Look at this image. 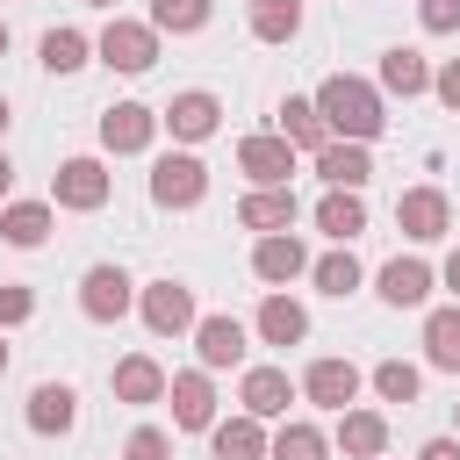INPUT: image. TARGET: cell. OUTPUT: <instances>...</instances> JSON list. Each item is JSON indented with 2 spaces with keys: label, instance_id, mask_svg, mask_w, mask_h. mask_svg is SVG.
I'll return each mask as SVG.
<instances>
[{
  "label": "cell",
  "instance_id": "cell-31",
  "mask_svg": "<svg viewBox=\"0 0 460 460\" xmlns=\"http://www.w3.org/2000/svg\"><path fill=\"white\" fill-rule=\"evenodd\" d=\"M208 14H216V0H151V29H172V36L208 29Z\"/></svg>",
  "mask_w": 460,
  "mask_h": 460
},
{
  "label": "cell",
  "instance_id": "cell-8",
  "mask_svg": "<svg viewBox=\"0 0 460 460\" xmlns=\"http://www.w3.org/2000/svg\"><path fill=\"white\" fill-rule=\"evenodd\" d=\"M446 223H453V208H446V194H438V187H410V194L395 201V230H402V237H417V244L446 237Z\"/></svg>",
  "mask_w": 460,
  "mask_h": 460
},
{
  "label": "cell",
  "instance_id": "cell-24",
  "mask_svg": "<svg viewBox=\"0 0 460 460\" xmlns=\"http://www.w3.org/2000/svg\"><path fill=\"white\" fill-rule=\"evenodd\" d=\"M208 446H216V460H266V431H259V417L208 424Z\"/></svg>",
  "mask_w": 460,
  "mask_h": 460
},
{
  "label": "cell",
  "instance_id": "cell-28",
  "mask_svg": "<svg viewBox=\"0 0 460 460\" xmlns=\"http://www.w3.org/2000/svg\"><path fill=\"white\" fill-rule=\"evenodd\" d=\"M323 453H331V438H323L316 424H302V417L266 438V460H323Z\"/></svg>",
  "mask_w": 460,
  "mask_h": 460
},
{
  "label": "cell",
  "instance_id": "cell-11",
  "mask_svg": "<svg viewBox=\"0 0 460 460\" xmlns=\"http://www.w3.org/2000/svg\"><path fill=\"white\" fill-rule=\"evenodd\" d=\"M316 172H323V187L359 194V187L374 180V151H367V144H338V137H331V144L316 151Z\"/></svg>",
  "mask_w": 460,
  "mask_h": 460
},
{
  "label": "cell",
  "instance_id": "cell-37",
  "mask_svg": "<svg viewBox=\"0 0 460 460\" xmlns=\"http://www.w3.org/2000/svg\"><path fill=\"white\" fill-rule=\"evenodd\" d=\"M417 22H424L431 36H453V29H460V0H417Z\"/></svg>",
  "mask_w": 460,
  "mask_h": 460
},
{
  "label": "cell",
  "instance_id": "cell-18",
  "mask_svg": "<svg viewBox=\"0 0 460 460\" xmlns=\"http://www.w3.org/2000/svg\"><path fill=\"white\" fill-rule=\"evenodd\" d=\"M72 424H79V395H72L65 381H43V388L29 395V431L58 438V431H72Z\"/></svg>",
  "mask_w": 460,
  "mask_h": 460
},
{
  "label": "cell",
  "instance_id": "cell-42",
  "mask_svg": "<svg viewBox=\"0 0 460 460\" xmlns=\"http://www.w3.org/2000/svg\"><path fill=\"white\" fill-rule=\"evenodd\" d=\"M0 58H7V22H0Z\"/></svg>",
  "mask_w": 460,
  "mask_h": 460
},
{
  "label": "cell",
  "instance_id": "cell-32",
  "mask_svg": "<svg viewBox=\"0 0 460 460\" xmlns=\"http://www.w3.org/2000/svg\"><path fill=\"white\" fill-rule=\"evenodd\" d=\"M309 280H316L323 295H352V288H359V259H352V252L338 244V252H323V259L309 266Z\"/></svg>",
  "mask_w": 460,
  "mask_h": 460
},
{
  "label": "cell",
  "instance_id": "cell-26",
  "mask_svg": "<svg viewBox=\"0 0 460 460\" xmlns=\"http://www.w3.org/2000/svg\"><path fill=\"white\" fill-rule=\"evenodd\" d=\"M0 237L22 244V252L43 244V237H50V201H7V208H0Z\"/></svg>",
  "mask_w": 460,
  "mask_h": 460
},
{
  "label": "cell",
  "instance_id": "cell-44",
  "mask_svg": "<svg viewBox=\"0 0 460 460\" xmlns=\"http://www.w3.org/2000/svg\"><path fill=\"white\" fill-rule=\"evenodd\" d=\"M0 129H7V101H0Z\"/></svg>",
  "mask_w": 460,
  "mask_h": 460
},
{
  "label": "cell",
  "instance_id": "cell-1",
  "mask_svg": "<svg viewBox=\"0 0 460 460\" xmlns=\"http://www.w3.org/2000/svg\"><path fill=\"white\" fill-rule=\"evenodd\" d=\"M316 115H323V129H331L338 144H374V137L388 129L381 93H374L367 79H352V72H331V79L316 86Z\"/></svg>",
  "mask_w": 460,
  "mask_h": 460
},
{
  "label": "cell",
  "instance_id": "cell-15",
  "mask_svg": "<svg viewBox=\"0 0 460 460\" xmlns=\"http://www.w3.org/2000/svg\"><path fill=\"white\" fill-rule=\"evenodd\" d=\"M194 352H201V367H237L244 359V323L237 316H194Z\"/></svg>",
  "mask_w": 460,
  "mask_h": 460
},
{
  "label": "cell",
  "instance_id": "cell-43",
  "mask_svg": "<svg viewBox=\"0 0 460 460\" xmlns=\"http://www.w3.org/2000/svg\"><path fill=\"white\" fill-rule=\"evenodd\" d=\"M0 374H7V338H0Z\"/></svg>",
  "mask_w": 460,
  "mask_h": 460
},
{
  "label": "cell",
  "instance_id": "cell-34",
  "mask_svg": "<svg viewBox=\"0 0 460 460\" xmlns=\"http://www.w3.org/2000/svg\"><path fill=\"white\" fill-rule=\"evenodd\" d=\"M374 388H381V402H417V367L410 359H381L374 367Z\"/></svg>",
  "mask_w": 460,
  "mask_h": 460
},
{
  "label": "cell",
  "instance_id": "cell-16",
  "mask_svg": "<svg viewBox=\"0 0 460 460\" xmlns=\"http://www.w3.org/2000/svg\"><path fill=\"white\" fill-rule=\"evenodd\" d=\"M302 395L323 402V410H345V402L359 395V367H352V359H316V367L302 374Z\"/></svg>",
  "mask_w": 460,
  "mask_h": 460
},
{
  "label": "cell",
  "instance_id": "cell-3",
  "mask_svg": "<svg viewBox=\"0 0 460 460\" xmlns=\"http://www.w3.org/2000/svg\"><path fill=\"white\" fill-rule=\"evenodd\" d=\"M101 65H108V72H151V65H158V29L115 14V22L101 29Z\"/></svg>",
  "mask_w": 460,
  "mask_h": 460
},
{
  "label": "cell",
  "instance_id": "cell-29",
  "mask_svg": "<svg viewBox=\"0 0 460 460\" xmlns=\"http://www.w3.org/2000/svg\"><path fill=\"white\" fill-rule=\"evenodd\" d=\"M381 86H388V93H402V101H410V93H424V86H431L424 50H388V58H381Z\"/></svg>",
  "mask_w": 460,
  "mask_h": 460
},
{
  "label": "cell",
  "instance_id": "cell-9",
  "mask_svg": "<svg viewBox=\"0 0 460 460\" xmlns=\"http://www.w3.org/2000/svg\"><path fill=\"white\" fill-rule=\"evenodd\" d=\"M144 323H151L158 338L194 331V295H187L180 280H151V288H144Z\"/></svg>",
  "mask_w": 460,
  "mask_h": 460
},
{
  "label": "cell",
  "instance_id": "cell-13",
  "mask_svg": "<svg viewBox=\"0 0 460 460\" xmlns=\"http://www.w3.org/2000/svg\"><path fill=\"white\" fill-rule=\"evenodd\" d=\"M165 395H172V424H180V431H208V424H216V388H208V374H172Z\"/></svg>",
  "mask_w": 460,
  "mask_h": 460
},
{
  "label": "cell",
  "instance_id": "cell-20",
  "mask_svg": "<svg viewBox=\"0 0 460 460\" xmlns=\"http://www.w3.org/2000/svg\"><path fill=\"white\" fill-rule=\"evenodd\" d=\"M115 395H122V402H158V395H165V367H158L151 352L115 359Z\"/></svg>",
  "mask_w": 460,
  "mask_h": 460
},
{
  "label": "cell",
  "instance_id": "cell-4",
  "mask_svg": "<svg viewBox=\"0 0 460 460\" xmlns=\"http://www.w3.org/2000/svg\"><path fill=\"white\" fill-rule=\"evenodd\" d=\"M237 172L252 180V187H288V172H295V144L273 129V137H244L237 144Z\"/></svg>",
  "mask_w": 460,
  "mask_h": 460
},
{
  "label": "cell",
  "instance_id": "cell-30",
  "mask_svg": "<svg viewBox=\"0 0 460 460\" xmlns=\"http://www.w3.org/2000/svg\"><path fill=\"white\" fill-rule=\"evenodd\" d=\"M302 29V0H252V36L259 43H288Z\"/></svg>",
  "mask_w": 460,
  "mask_h": 460
},
{
  "label": "cell",
  "instance_id": "cell-33",
  "mask_svg": "<svg viewBox=\"0 0 460 460\" xmlns=\"http://www.w3.org/2000/svg\"><path fill=\"white\" fill-rule=\"evenodd\" d=\"M43 65H50V72H79V65H86V36H79V29H50V36H43Z\"/></svg>",
  "mask_w": 460,
  "mask_h": 460
},
{
  "label": "cell",
  "instance_id": "cell-22",
  "mask_svg": "<svg viewBox=\"0 0 460 460\" xmlns=\"http://www.w3.org/2000/svg\"><path fill=\"white\" fill-rule=\"evenodd\" d=\"M381 295H388L395 309H417V302L431 295V266H424V259H388V266H381Z\"/></svg>",
  "mask_w": 460,
  "mask_h": 460
},
{
  "label": "cell",
  "instance_id": "cell-6",
  "mask_svg": "<svg viewBox=\"0 0 460 460\" xmlns=\"http://www.w3.org/2000/svg\"><path fill=\"white\" fill-rule=\"evenodd\" d=\"M79 309H86L93 323H122V316H129V273H122V266H86Z\"/></svg>",
  "mask_w": 460,
  "mask_h": 460
},
{
  "label": "cell",
  "instance_id": "cell-27",
  "mask_svg": "<svg viewBox=\"0 0 460 460\" xmlns=\"http://www.w3.org/2000/svg\"><path fill=\"white\" fill-rule=\"evenodd\" d=\"M424 359L446 367V374H460V309H431L424 316Z\"/></svg>",
  "mask_w": 460,
  "mask_h": 460
},
{
  "label": "cell",
  "instance_id": "cell-36",
  "mask_svg": "<svg viewBox=\"0 0 460 460\" xmlns=\"http://www.w3.org/2000/svg\"><path fill=\"white\" fill-rule=\"evenodd\" d=\"M29 316H36V295H29L22 280H0V331H7V323H29Z\"/></svg>",
  "mask_w": 460,
  "mask_h": 460
},
{
  "label": "cell",
  "instance_id": "cell-21",
  "mask_svg": "<svg viewBox=\"0 0 460 460\" xmlns=\"http://www.w3.org/2000/svg\"><path fill=\"white\" fill-rule=\"evenodd\" d=\"M338 446H345L352 460H381V446H388L381 410H338Z\"/></svg>",
  "mask_w": 460,
  "mask_h": 460
},
{
  "label": "cell",
  "instance_id": "cell-5",
  "mask_svg": "<svg viewBox=\"0 0 460 460\" xmlns=\"http://www.w3.org/2000/svg\"><path fill=\"white\" fill-rule=\"evenodd\" d=\"M108 187H115V180H108L101 158H65L58 180H50V201H58V208H101Z\"/></svg>",
  "mask_w": 460,
  "mask_h": 460
},
{
  "label": "cell",
  "instance_id": "cell-2",
  "mask_svg": "<svg viewBox=\"0 0 460 460\" xmlns=\"http://www.w3.org/2000/svg\"><path fill=\"white\" fill-rule=\"evenodd\" d=\"M208 194V165L194 158V151H165L158 165H151V201L158 208H194Z\"/></svg>",
  "mask_w": 460,
  "mask_h": 460
},
{
  "label": "cell",
  "instance_id": "cell-38",
  "mask_svg": "<svg viewBox=\"0 0 460 460\" xmlns=\"http://www.w3.org/2000/svg\"><path fill=\"white\" fill-rule=\"evenodd\" d=\"M431 93H438V101H446V108H453V115H460V58H453V65H438V72H431Z\"/></svg>",
  "mask_w": 460,
  "mask_h": 460
},
{
  "label": "cell",
  "instance_id": "cell-23",
  "mask_svg": "<svg viewBox=\"0 0 460 460\" xmlns=\"http://www.w3.org/2000/svg\"><path fill=\"white\" fill-rule=\"evenodd\" d=\"M259 338H266V345H302V338H309V316H302V302H288V295H266V302H259Z\"/></svg>",
  "mask_w": 460,
  "mask_h": 460
},
{
  "label": "cell",
  "instance_id": "cell-17",
  "mask_svg": "<svg viewBox=\"0 0 460 460\" xmlns=\"http://www.w3.org/2000/svg\"><path fill=\"white\" fill-rule=\"evenodd\" d=\"M237 223L259 230V237H273V230L295 223V194H288V187H252V194L237 201Z\"/></svg>",
  "mask_w": 460,
  "mask_h": 460
},
{
  "label": "cell",
  "instance_id": "cell-45",
  "mask_svg": "<svg viewBox=\"0 0 460 460\" xmlns=\"http://www.w3.org/2000/svg\"><path fill=\"white\" fill-rule=\"evenodd\" d=\"M86 7H115V0H86Z\"/></svg>",
  "mask_w": 460,
  "mask_h": 460
},
{
  "label": "cell",
  "instance_id": "cell-14",
  "mask_svg": "<svg viewBox=\"0 0 460 460\" xmlns=\"http://www.w3.org/2000/svg\"><path fill=\"white\" fill-rule=\"evenodd\" d=\"M252 273L259 280H295V273H309V252H302V237L295 230H273V237H259V252H252Z\"/></svg>",
  "mask_w": 460,
  "mask_h": 460
},
{
  "label": "cell",
  "instance_id": "cell-7",
  "mask_svg": "<svg viewBox=\"0 0 460 460\" xmlns=\"http://www.w3.org/2000/svg\"><path fill=\"white\" fill-rule=\"evenodd\" d=\"M158 137V115L144 108V101H115L108 115H101V144L115 151V158H129V151H144Z\"/></svg>",
  "mask_w": 460,
  "mask_h": 460
},
{
  "label": "cell",
  "instance_id": "cell-40",
  "mask_svg": "<svg viewBox=\"0 0 460 460\" xmlns=\"http://www.w3.org/2000/svg\"><path fill=\"white\" fill-rule=\"evenodd\" d=\"M446 288H453V295H460V252H453V259H446Z\"/></svg>",
  "mask_w": 460,
  "mask_h": 460
},
{
  "label": "cell",
  "instance_id": "cell-35",
  "mask_svg": "<svg viewBox=\"0 0 460 460\" xmlns=\"http://www.w3.org/2000/svg\"><path fill=\"white\" fill-rule=\"evenodd\" d=\"M122 460H172V438H165L158 424H137L129 446H122Z\"/></svg>",
  "mask_w": 460,
  "mask_h": 460
},
{
  "label": "cell",
  "instance_id": "cell-39",
  "mask_svg": "<svg viewBox=\"0 0 460 460\" xmlns=\"http://www.w3.org/2000/svg\"><path fill=\"white\" fill-rule=\"evenodd\" d=\"M417 460H460V438H431V446H424Z\"/></svg>",
  "mask_w": 460,
  "mask_h": 460
},
{
  "label": "cell",
  "instance_id": "cell-10",
  "mask_svg": "<svg viewBox=\"0 0 460 460\" xmlns=\"http://www.w3.org/2000/svg\"><path fill=\"white\" fill-rule=\"evenodd\" d=\"M158 122H165V129H172L180 144H201V137H216V122H223V101L194 86V93H180V101H172V108H165Z\"/></svg>",
  "mask_w": 460,
  "mask_h": 460
},
{
  "label": "cell",
  "instance_id": "cell-19",
  "mask_svg": "<svg viewBox=\"0 0 460 460\" xmlns=\"http://www.w3.org/2000/svg\"><path fill=\"white\" fill-rule=\"evenodd\" d=\"M316 230H323L331 244H352V237L367 230V201H359V194H345V187H331V194L316 201Z\"/></svg>",
  "mask_w": 460,
  "mask_h": 460
},
{
  "label": "cell",
  "instance_id": "cell-12",
  "mask_svg": "<svg viewBox=\"0 0 460 460\" xmlns=\"http://www.w3.org/2000/svg\"><path fill=\"white\" fill-rule=\"evenodd\" d=\"M237 402H244V417H280L288 402H295V381H288V367H252L244 374V388H237Z\"/></svg>",
  "mask_w": 460,
  "mask_h": 460
},
{
  "label": "cell",
  "instance_id": "cell-41",
  "mask_svg": "<svg viewBox=\"0 0 460 460\" xmlns=\"http://www.w3.org/2000/svg\"><path fill=\"white\" fill-rule=\"evenodd\" d=\"M7 180H14V165H7V151H0V194H7Z\"/></svg>",
  "mask_w": 460,
  "mask_h": 460
},
{
  "label": "cell",
  "instance_id": "cell-25",
  "mask_svg": "<svg viewBox=\"0 0 460 460\" xmlns=\"http://www.w3.org/2000/svg\"><path fill=\"white\" fill-rule=\"evenodd\" d=\"M280 137L295 144V151H323L331 144V129H323V115H316V101H280Z\"/></svg>",
  "mask_w": 460,
  "mask_h": 460
}]
</instances>
